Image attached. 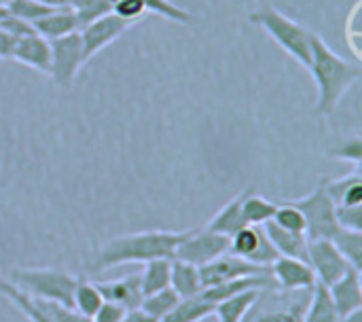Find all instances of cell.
Listing matches in <instances>:
<instances>
[{"mask_svg": "<svg viewBox=\"0 0 362 322\" xmlns=\"http://www.w3.org/2000/svg\"><path fill=\"white\" fill-rule=\"evenodd\" d=\"M15 289L25 295L59 304L64 308H72L74 289L78 278L55 268H34V270H13L6 278Z\"/></svg>", "mask_w": 362, "mask_h": 322, "instance_id": "obj_3", "label": "cell"}, {"mask_svg": "<svg viewBox=\"0 0 362 322\" xmlns=\"http://www.w3.org/2000/svg\"><path fill=\"white\" fill-rule=\"evenodd\" d=\"M248 189L238 193L231 202H227L214 217L212 221L206 225L208 231H214V234H221V236H227L231 238L233 234H238L240 229L246 227V221H244V214H242V204H244V197H246Z\"/></svg>", "mask_w": 362, "mask_h": 322, "instance_id": "obj_18", "label": "cell"}, {"mask_svg": "<svg viewBox=\"0 0 362 322\" xmlns=\"http://www.w3.org/2000/svg\"><path fill=\"white\" fill-rule=\"evenodd\" d=\"M269 270H272V278L276 282V289H282V291H288V293H297V291L312 293L314 287L318 284L312 268L301 259L278 257L272 263Z\"/></svg>", "mask_w": 362, "mask_h": 322, "instance_id": "obj_13", "label": "cell"}, {"mask_svg": "<svg viewBox=\"0 0 362 322\" xmlns=\"http://www.w3.org/2000/svg\"><path fill=\"white\" fill-rule=\"evenodd\" d=\"M303 314H305L303 306H288L284 310L265 312L255 322H303Z\"/></svg>", "mask_w": 362, "mask_h": 322, "instance_id": "obj_34", "label": "cell"}, {"mask_svg": "<svg viewBox=\"0 0 362 322\" xmlns=\"http://www.w3.org/2000/svg\"><path fill=\"white\" fill-rule=\"evenodd\" d=\"M229 253L263 268H272V263L280 257L265 236L263 225H246L244 229L233 234L229 238Z\"/></svg>", "mask_w": 362, "mask_h": 322, "instance_id": "obj_11", "label": "cell"}, {"mask_svg": "<svg viewBox=\"0 0 362 322\" xmlns=\"http://www.w3.org/2000/svg\"><path fill=\"white\" fill-rule=\"evenodd\" d=\"M337 251L346 257V261L362 272V231H352V229H339L333 240H331Z\"/></svg>", "mask_w": 362, "mask_h": 322, "instance_id": "obj_26", "label": "cell"}, {"mask_svg": "<svg viewBox=\"0 0 362 322\" xmlns=\"http://www.w3.org/2000/svg\"><path fill=\"white\" fill-rule=\"evenodd\" d=\"M102 304H104V297L98 291V287L91 284V282H87V280H81L78 278V284H76L74 297H72V310L78 312L81 316L93 318L95 312L102 308Z\"/></svg>", "mask_w": 362, "mask_h": 322, "instance_id": "obj_25", "label": "cell"}, {"mask_svg": "<svg viewBox=\"0 0 362 322\" xmlns=\"http://www.w3.org/2000/svg\"><path fill=\"white\" fill-rule=\"evenodd\" d=\"M68 8L74 13L78 30H83L98 17L110 13L112 4H110V0H68Z\"/></svg>", "mask_w": 362, "mask_h": 322, "instance_id": "obj_27", "label": "cell"}, {"mask_svg": "<svg viewBox=\"0 0 362 322\" xmlns=\"http://www.w3.org/2000/svg\"><path fill=\"white\" fill-rule=\"evenodd\" d=\"M187 231H138L119 236L106 242L95 257V272L119 268L125 263H148L157 259H174L176 246L187 238Z\"/></svg>", "mask_w": 362, "mask_h": 322, "instance_id": "obj_2", "label": "cell"}, {"mask_svg": "<svg viewBox=\"0 0 362 322\" xmlns=\"http://www.w3.org/2000/svg\"><path fill=\"white\" fill-rule=\"evenodd\" d=\"M227 253H229V238L202 227V229H189L187 238L176 246L174 259L191 263L195 268H204L206 263Z\"/></svg>", "mask_w": 362, "mask_h": 322, "instance_id": "obj_8", "label": "cell"}, {"mask_svg": "<svg viewBox=\"0 0 362 322\" xmlns=\"http://www.w3.org/2000/svg\"><path fill=\"white\" fill-rule=\"evenodd\" d=\"M13 59L36 70V72L49 74V70H51V45L47 38H42L36 32L30 36L17 38Z\"/></svg>", "mask_w": 362, "mask_h": 322, "instance_id": "obj_15", "label": "cell"}, {"mask_svg": "<svg viewBox=\"0 0 362 322\" xmlns=\"http://www.w3.org/2000/svg\"><path fill=\"white\" fill-rule=\"evenodd\" d=\"M95 287L102 293L104 301H112L125 310H138L142 306L144 295L140 287V274H132L110 282H98Z\"/></svg>", "mask_w": 362, "mask_h": 322, "instance_id": "obj_16", "label": "cell"}, {"mask_svg": "<svg viewBox=\"0 0 362 322\" xmlns=\"http://www.w3.org/2000/svg\"><path fill=\"white\" fill-rule=\"evenodd\" d=\"M112 13L119 15L121 19L134 23V21H138L140 17L146 15V8H144V4L140 0H115L112 2Z\"/></svg>", "mask_w": 362, "mask_h": 322, "instance_id": "obj_33", "label": "cell"}, {"mask_svg": "<svg viewBox=\"0 0 362 322\" xmlns=\"http://www.w3.org/2000/svg\"><path fill=\"white\" fill-rule=\"evenodd\" d=\"M170 265L172 259H157L144 263V270L140 274V287L144 297L170 289Z\"/></svg>", "mask_w": 362, "mask_h": 322, "instance_id": "obj_24", "label": "cell"}, {"mask_svg": "<svg viewBox=\"0 0 362 322\" xmlns=\"http://www.w3.org/2000/svg\"><path fill=\"white\" fill-rule=\"evenodd\" d=\"M134 23L121 19L119 15H115L112 11L98 17L95 21H91L89 25H85L83 30H78L81 34V42H83V55L85 62H89L91 57H95L100 51H104L108 45H112L117 38H121Z\"/></svg>", "mask_w": 362, "mask_h": 322, "instance_id": "obj_12", "label": "cell"}, {"mask_svg": "<svg viewBox=\"0 0 362 322\" xmlns=\"http://www.w3.org/2000/svg\"><path fill=\"white\" fill-rule=\"evenodd\" d=\"M263 231H265V236L269 238V242L274 244V248L278 251L280 257H293V259L305 261V257H308V236L305 234L286 231V229L278 227L274 221L265 223Z\"/></svg>", "mask_w": 362, "mask_h": 322, "instance_id": "obj_17", "label": "cell"}, {"mask_svg": "<svg viewBox=\"0 0 362 322\" xmlns=\"http://www.w3.org/2000/svg\"><path fill=\"white\" fill-rule=\"evenodd\" d=\"M0 28H2L4 32H8L11 36H15V38H23V36L34 34L32 23H28V21H23V19H19V17H15V15L6 13V8H4V15L0 17Z\"/></svg>", "mask_w": 362, "mask_h": 322, "instance_id": "obj_35", "label": "cell"}, {"mask_svg": "<svg viewBox=\"0 0 362 322\" xmlns=\"http://www.w3.org/2000/svg\"><path fill=\"white\" fill-rule=\"evenodd\" d=\"M329 155L339 159V161H350L356 166V170H361L362 161V138L354 136V138H346L341 142H337L335 146L329 149Z\"/></svg>", "mask_w": 362, "mask_h": 322, "instance_id": "obj_32", "label": "cell"}, {"mask_svg": "<svg viewBox=\"0 0 362 322\" xmlns=\"http://www.w3.org/2000/svg\"><path fill=\"white\" fill-rule=\"evenodd\" d=\"M51 11H55V8H49V6H45V4H40L36 0H8V4H6V13L15 15V17H19L23 21H28V23L38 21L40 17L49 15Z\"/></svg>", "mask_w": 362, "mask_h": 322, "instance_id": "obj_31", "label": "cell"}, {"mask_svg": "<svg viewBox=\"0 0 362 322\" xmlns=\"http://www.w3.org/2000/svg\"><path fill=\"white\" fill-rule=\"evenodd\" d=\"M36 2H40V4H45L49 8H64V6H68V0H36Z\"/></svg>", "mask_w": 362, "mask_h": 322, "instance_id": "obj_40", "label": "cell"}, {"mask_svg": "<svg viewBox=\"0 0 362 322\" xmlns=\"http://www.w3.org/2000/svg\"><path fill=\"white\" fill-rule=\"evenodd\" d=\"M208 316H214V306L206 301L199 293L197 297L180 299V304L170 314L159 318V322H202Z\"/></svg>", "mask_w": 362, "mask_h": 322, "instance_id": "obj_22", "label": "cell"}, {"mask_svg": "<svg viewBox=\"0 0 362 322\" xmlns=\"http://www.w3.org/2000/svg\"><path fill=\"white\" fill-rule=\"evenodd\" d=\"M112 2L115 0H110V4ZM140 2L144 4L146 13L148 11L151 13H157V15H161V17H165L170 21H176V23H189V21H193V15L187 8H182V6L170 2V0H140Z\"/></svg>", "mask_w": 362, "mask_h": 322, "instance_id": "obj_29", "label": "cell"}, {"mask_svg": "<svg viewBox=\"0 0 362 322\" xmlns=\"http://www.w3.org/2000/svg\"><path fill=\"white\" fill-rule=\"evenodd\" d=\"M339 322H362V310H356V312H350L348 316L339 318Z\"/></svg>", "mask_w": 362, "mask_h": 322, "instance_id": "obj_41", "label": "cell"}, {"mask_svg": "<svg viewBox=\"0 0 362 322\" xmlns=\"http://www.w3.org/2000/svg\"><path fill=\"white\" fill-rule=\"evenodd\" d=\"M335 217L341 229H352V231H362V206H352V208H335Z\"/></svg>", "mask_w": 362, "mask_h": 322, "instance_id": "obj_36", "label": "cell"}, {"mask_svg": "<svg viewBox=\"0 0 362 322\" xmlns=\"http://www.w3.org/2000/svg\"><path fill=\"white\" fill-rule=\"evenodd\" d=\"M178 304H180V297H178L172 289H165V291L146 295V297L142 299L140 310L146 312L148 316H153V318L159 321V318H163L165 314H170Z\"/></svg>", "mask_w": 362, "mask_h": 322, "instance_id": "obj_28", "label": "cell"}, {"mask_svg": "<svg viewBox=\"0 0 362 322\" xmlns=\"http://www.w3.org/2000/svg\"><path fill=\"white\" fill-rule=\"evenodd\" d=\"M263 291L252 289V291H244L235 297H229L225 301H218L214 306V316L218 322H242L248 312L257 306V301L261 299Z\"/></svg>", "mask_w": 362, "mask_h": 322, "instance_id": "obj_21", "label": "cell"}, {"mask_svg": "<svg viewBox=\"0 0 362 322\" xmlns=\"http://www.w3.org/2000/svg\"><path fill=\"white\" fill-rule=\"evenodd\" d=\"M278 227L286 229V231H295V234H305V219L303 214L293 206L288 204L286 200L278 204V210L272 219Z\"/></svg>", "mask_w": 362, "mask_h": 322, "instance_id": "obj_30", "label": "cell"}, {"mask_svg": "<svg viewBox=\"0 0 362 322\" xmlns=\"http://www.w3.org/2000/svg\"><path fill=\"white\" fill-rule=\"evenodd\" d=\"M125 314H127V310L125 308H121V306H117V304H112V301H104L102 304V308L95 312V316L91 318L93 322H121L125 318Z\"/></svg>", "mask_w": 362, "mask_h": 322, "instance_id": "obj_37", "label": "cell"}, {"mask_svg": "<svg viewBox=\"0 0 362 322\" xmlns=\"http://www.w3.org/2000/svg\"><path fill=\"white\" fill-rule=\"evenodd\" d=\"M32 28H34L36 34H40L47 40H55V38H62L66 34L78 32L76 17H74V13L68 6L51 11L49 15H45L38 21H34Z\"/></svg>", "mask_w": 362, "mask_h": 322, "instance_id": "obj_19", "label": "cell"}, {"mask_svg": "<svg viewBox=\"0 0 362 322\" xmlns=\"http://www.w3.org/2000/svg\"><path fill=\"white\" fill-rule=\"evenodd\" d=\"M310 47H312V62L310 72L318 87L316 100V117H329L335 113L348 89L361 79L362 68L358 62H350L335 53L320 34L310 30Z\"/></svg>", "mask_w": 362, "mask_h": 322, "instance_id": "obj_1", "label": "cell"}, {"mask_svg": "<svg viewBox=\"0 0 362 322\" xmlns=\"http://www.w3.org/2000/svg\"><path fill=\"white\" fill-rule=\"evenodd\" d=\"M286 202L293 204L303 214L308 240H333V236L341 229L335 217V204L329 197L322 180L310 195L301 200H286Z\"/></svg>", "mask_w": 362, "mask_h": 322, "instance_id": "obj_5", "label": "cell"}, {"mask_svg": "<svg viewBox=\"0 0 362 322\" xmlns=\"http://www.w3.org/2000/svg\"><path fill=\"white\" fill-rule=\"evenodd\" d=\"M6 4H8V0H0V8H6Z\"/></svg>", "mask_w": 362, "mask_h": 322, "instance_id": "obj_42", "label": "cell"}, {"mask_svg": "<svg viewBox=\"0 0 362 322\" xmlns=\"http://www.w3.org/2000/svg\"><path fill=\"white\" fill-rule=\"evenodd\" d=\"M278 210V202H272L259 193H255L252 189H248L244 204H242V214L246 225H265L274 219Z\"/></svg>", "mask_w": 362, "mask_h": 322, "instance_id": "obj_23", "label": "cell"}, {"mask_svg": "<svg viewBox=\"0 0 362 322\" xmlns=\"http://www.w3.org/2000/svg\"><path fill=\"white\" fill-rule=\"evenodd\" d=\"M2 15H4V8H0V17H2Z\"/></svg>", "mask_w": 362, "mask_h": 322, "instance_id": "obj_43", "label": "cell"}, {"mask_svg": "<svg viewBox=\"0 0 362 322\" xmlns=\"http://www.w3.org/2000/svg\"><path fill=\"white\" fill-rule=\"evenodd\" d=\"M305 261L312 268L316 282L327 289L333 287L337 280H341L352 268L331 240H308Z\"/></svg>", "mask_w": 362, "mask_h": 322, "instance_id": "obj_9", "label": "cell"}, {"mask_svg": "<svg viewBox=\"0 0 362 322\" xmlns=\"http://www.w3.org/2000/svg\"><path fill=\"white\" fill-rule=\"evenodd\" d=\"M121 322H159L157 318H153V316H148L146 312H142L140 308L138 310H127V314H125V318Z\"/></svg>", "mask_w": 362, "mask_h": 322, "instance_id": "obj_39", "label": "cell"}, {"mask_svg": "<svg viewBox=\"0 0 362 322\" xmlns=\"http://www.w3.org/2000/svg\"><path fill=\"white\" fill-rule=\"evenodd\" d=\"M329 295H331V301H333L339 318L348 316L350 312L362 310L361 270L350 268L341 280H337L333 287H329Z\"/></svg>", "mask_w": 362, "mask_h": 322, "instance_id": "obj_14", "label": "cell"}, {"mask_svg": "<svg viewBox=\"0 0 362 322\" xmlns=\"http://www.w3.org/2000/svg\"><path fill=\"white\" fill-rule=\"evenodd\" d=\"M49 45H51V70H49V76L57 87L70 89L74 85V81H76V74H78L81 66L85 64L81 34L72 32V34H66L62 38L49 40Z\"/></svg>", "mask_w": 362, "mask_h": 322, "instance_id": "obj_7", "label": "cell"}, {"mask_svg": "<svg viewBox=\"0 0 362 322\" xmlns=\"http://www.w3.org/2000/svg\"><path fill=\"white\" fill-rule=\"evenodd\" d=\"M272 276L269 268L263 265H255L242 257H235L231 253L206 263L204 268H199V278H202V291L238 280V278H248V276Z\"/></svg>", "mask_w": 362, "mask_h": 322, "instance_id": "obj_10", "label": "cell"}, {"mask_svg": "<svg viewBox=\"0 0 362 322\" xmlns=\"http://www.w3.org/2000/svg\"><path fill=\"white\" fill-rule=\"evenodd\" d=\"M170 289L180 297V299H191L202 293V278H199V268L172 259L170 265Z\"/></svg>", "mask_w": 362, "mask_h": 322, "instance_id": "obj_20", "label": "cell"}, {"mask_svg": "<svg viewBox=\"0 0 362 322\" xmlns=\"http://www.w3.org/2000/svg\"><path fill=\"white\" fill-rule=\"evenodd\" d=\"M0 295L6 297L30 322H93L87 316H81L72 308H64L59 304L21 293L2 276H0Z\"/></svg>", "mask_w": 362, "mask_h": 322, "instance_id": "obj_6", "label": "cell"}, {"mask_svg": "<svg viewBox=\"0 0 362 322\" xmlns=\"http://www.w3.org/2000/svg\"><path fill=\"white\" fill-rule=\"evenodd\" d=\"M15 45H17V38L0 28V59H13Z\"/></svg>", "mask_w": 362, "mask_h": 322, "instance_id": "obj_38", "label": "cell"}, {"mask_svg": "<svg viewBox=\"0 0 362 322\" xmlns=\"http://www.w3.org/2000/svg\"><path fill=\"white\" fill-rule=\"evenodd\" d=\"M248 21L252 25L263 28L291 57H295L301 66L310 68L312 47H310V30L288 15L280 13L274 6H261L248 13Z\"/></svg>", "mask_w": 362, "mask_h": 322, "instance_id": "obj_4", "label": "cell"}]
</instances>
